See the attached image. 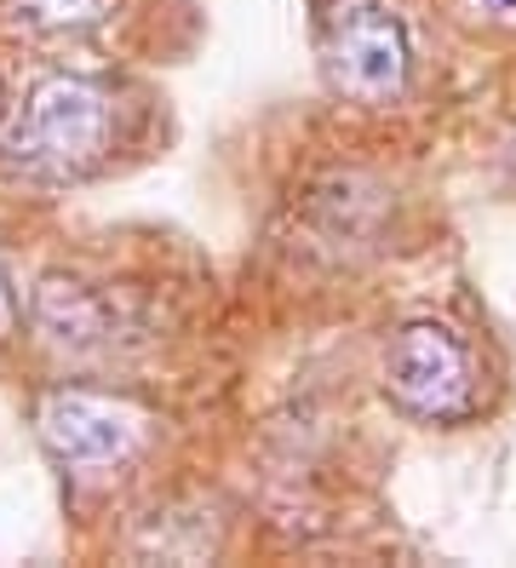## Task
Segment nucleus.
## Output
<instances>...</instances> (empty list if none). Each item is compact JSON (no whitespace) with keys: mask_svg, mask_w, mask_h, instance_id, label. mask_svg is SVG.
Masks as SVG:
<instances>
[{"mask_svg":"<svg viewBox=\"0 0 516 568\" xmlns=\"http://www.w3.org/2000/svg\"><path fill=\"white\" fill-rule=\"evenodd\" d=\"M29 327L47 351L69 356V362H98V356H115L127 339V311L115 293H103L98 282L81 276H41L29 293Z\"/></svg>","mask_w":516,"mask_h":568,"instance_id":"nucleus-5","label":"nucleus"},{"mask_svg":"<svg viewBox=\"0 0 516 568\" xmlns=\"http://www.w3.org/2000/svg\"><path fill=\"white\" fill-rule=\"evenodd\" d=\"M316 52L338 98L385 110L413 81V41L391 0H316Z\"/></svg>","mask_w":516,"mask_h":568,"instance_id":"nucleus-2","label":"nucleus"},{"mask_svg":"<svg viewBox=\"0 0 516 568\" xmlns=\"http://www.w3.org/2000/svg\"><path fill=\"white\" fill-rule=\"evenodd\" d=\"M0 121H7V87H0Z\"/></svg>","mask_w":516,"mask_h":568,"instance_id":"nucleus-9","label":"nucleus"},{"mask_svg":"<svg viewBox=\"0 0 516 568\" xmlns=\"http://www.w3.org/2000/svg\"><path fill=\"white\" fill-rule=\"evenodd\" d=\"M115 144V92L92 75H41L0 121V161L41 184L98 173Z\"/></svg>","mask_w":516,"mask_h":568,"instance_id":"nucleus-1","label":"nucleus"},{"mask_svg":"<svg viewBox=\"0 0 516 568\" xmlns=\"http://www.w3.org/2000/svg\"><path fill=\"white\" fill-rule=\"evenodd\" d=\"M385 396L425 425H465L482 408V379L476 356L459 327L436 316H413L391 333L385 351Z\"/></svg>","mask_w":516,"mask_h":568,"instance_id":"nucleus-3","label":"nucleus"},{"mask_svg":"<svg viewBox=\"0 0 516 568\" xmlns=\"http://www.w3.org/2000/svg\"><path fill=\"white\" fill-rule=\"evenodd\" d=\"M0 12H7L18 36L63 41V36H92V29L115 23L121 0H0Z\"/></svg>","mask_w":516,"mask_h":568,"instance_id":"nucleus-6","label":"nucleus"},{"mask_svg":"<svg viewBox=\"0 0 516 568\" xmlns=\"http://www.w3.org/2000/svg\"><path fill=\"white\" fill-rule=\"evenodd\" d=\"M34 437L41 448L75 477H103L144 448L150 437V414L110 390H81V385H58L34 403Z\"/></svg>","mask_w":516,"mask_h":568,"instance_id":"nucleus-4","label":"nucleus"},{"mask_svg":"<svg viewBox=\"0 0 516 568\" xmlns=\"http://www.w3.org/2000/svg\"><path fill=\"white\" fill-rule=\"evenodd\" d=\"M471 7L482 18H494V23H516V0H471Z\"/></svg>","mask_w":516,"mask_h":568,"instance_id":"nucleus-8","label":"nucleus"},{"mask_svg":"<svg viewBox=\"0 0 516 568\" xmlns=\"http://www.w3.org/2000/svg\"><path fill=\"white\" fill-rule=\"evenodd\" d=\"M18 322H23V311H18V293H12V276H7V264H0V345L18 333Z\"/></svg>","mask_w":516,"mask_h":568,"instance_id":"nucleus-7","label":"nucleus"}]
</instances>
